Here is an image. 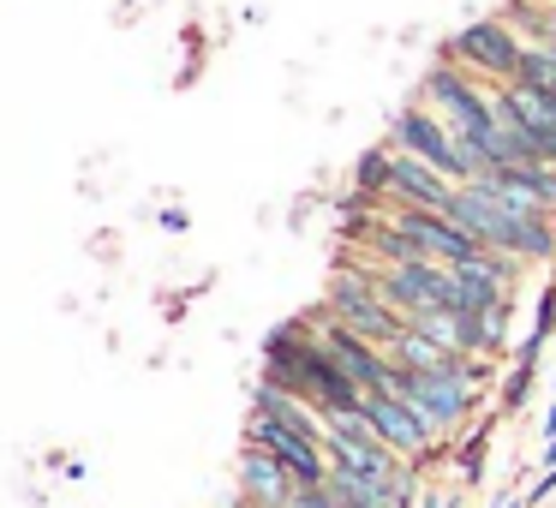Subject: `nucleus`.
Returning a JSON list of instances; mask_svg holds the SVG:
<instances>
[{
	"label": "nucleus",
	"instance_id": "obj_1",
	"mask_svg": "<svg viewBox=\"0 0 556 508\" xmlns=\"http://www.w3.org/2000/svg\"><path fill=\"white\" fill-rule=\"evenodd\" d=\"M264 383L312 401L317 412H365V389L329 359V347L317 341L312 317H288L281 329L264 335Z\"/></svg>",
	"mask_w": 556,
	"mask_h": 508
},
{
	"label": "nucleus",
	"instance_id": "obj_2",
	"mask_svg": "<svg viewBox=\"0 0 556 508\" xmlns=\"http://www.w3.org/2000/svg\"><path fill=\"white\" fill-rule=\"evenodd\" d=\"M419 102L443 114V126L460 138V150L472 156L479 174L515 168V150H508V132H503V114H496V102H491V85H479L472 73H460L455 61H437L431 73L419 78Z\"/></svg>",
	"mask_w": 556,
	"mask_h": 508
},
{
	"label": "nucleus",
	"instance_id": "obj_3",
	"mask_svg": "<svg viewBox=\"0 0 556 508\" xmlns=\"http://www.w3.org/2000/svg\"><path fill=\"white\" fill-rule=\"evenodd\" d=\"M448 216H455L484 252H508L527 269L556 264V221L551 216H515V209H503L496 198H484L479 186H460L455 204H448Z\"/></svg>",
	"mask_w": 556,
	"mask_h": 508
},
{
	"label": "nucleus",
	"instance_id": "obj_4",
	"mask_svg": "<svg viewBox=\"0 0 556 508\" xmlns=\"http://www.w3.org/2000/svg\"><path fill=\"white\" fill-rule=\"evenodd\" d=\"M389 395H401L425 424L437 431V443H460L472 419H484V389H472L467 377L455 371H407L395 365L389 371Z\"/></svg>",
	"mask_w": 556,
	"mask_h": 508
},
{
	"label": "nucleus",
	"instance_id": "obj_5",
	"mask_svg": "<svg viewBox=\"0 0 556 508\" xmlns=\"http://www.w3.org/2000/svg\"><path fill=\"white\" fill-rule=\"evenodd\" d=\"M527 49L532 42L520 37L503 13H484V18H467V25L443 42V61H455L460 73H472L479 85H515Z\"/></svg>",
	"mask_w": 556,
	"mask_h": 508
},
{
	"label": "nucleus",
	"instance_id": "obj_6",
	"mask_svg": "<svg viewBox=\"0 0 556 508\" xmlns=\"http://www.w3.org/2000/svg\"><path fill=\"white\" fill-rule=\"evenodd\" d=\"M389 150H395V156H419L425 168H437L443 180H455V186H472V180H479V168H472V156L460 150V138L448 132L443 114L425 109L419 97H413L407 109L389 114Z\"/></svg>",
	"mask_w": 556,
	"mask_h": 508
},
{
	"label": "nucleus",
	"instance_id": "obj_7",
	"mask_svg": "<svg viewBox=\"0 0 556 508\" xmlns=\"http://www.w3.org/2000/svg\"><path fill=\"white\" fill-rule=\"evenodd\" d=\"M324 312L336 317V323H348L353 335L377 341L383 353L407 335V317H401L395 305H383L371 269H336V276H329V293H324Z\"/></svg>",
	"mask_w": 556,
	"mask_h": 508
},
{
	"label": "nucleus",
	"instance_id": "obj_8",
	"mask_svg": "<svg viewBox=\"0 0 556 508\" xmlns=\"http://www.w3.org/2000/svg\"><path fill=\"white\" fill-rule=\"evenodd\" d=\"M245 443L264 448V455H276L281 467L293 472V484H300V491H317V484H329V455H324V443H317V436L288 431V424L264 419V412H245Z\"/></svg>",
	"mask_w": 556,
	"mask_h": 508
},
{
	"label": "nucleus",
	"instance_id": "obj_9",
	"mask_svg": "<svg viewBox=\"0 0 556 508\" xmlns=\"http://www.w3.org/2000/svg\"><path fill=\"white\" fill-rule=\"evenodd\" d=\"M312 329H317V341L329 347V359L341 365V371L353 377V383L365 389V395H377V389H389V371H395V359H389L377 341H365V335H353L348 323H336V317L324 312V305H312Z\"/></svg>",
	"mask_w": 556,
	"mask_h": 508
},
{
	"label": "nucleus",
	"instance_id": "obj_10",
	"mask_svg": "<svg viewBox=\"0 0 556 508\" xmlns=\"http://www.w3.org/2000/svg\"><path fill=\"white\" fill-rule=\"evenodd\" d=\"M455 192H460V186H455V180H443L437 168H425L419 156H395V186H389V209H395V204H413V209H443V216H448Z\"/></svg>",
	"mask_w": 556,
	"mask_h": 508
},
{
	"label": "nucleus",
	"instance_id": "obj_11",
	"mask_svg": "<svg viewBox=\"0 0 556 508\" xmlns=\"http://www.w3.org/2000/svg\"><path fill=\"white\" fill-rule=\"evenodd\" d=\"M233 472H240V491H245V496H257V503H269V508H288V503H293V491H300V484H293V472L281 467L276 455L252 448V443L240 448V467H233Z\"/></svg>",
	"mask_w": 556,
	"mask_h": 508
},
{
	"label": "nucleus",
	"instance_id": "obj_12",
	"mask_svg": "<svg viewBox=\"0 0 556 508\" xmlns=\"http://www.w3.org/2000/svg\"><path fill=\"white\" fill-rule=\"evenodd\" d=\"M539 353H544V341H532V335L515 341V359H508L503 383H496V419H515V412H527L532 383H539Z\"/></svg>",
	"mask_w": 556,
	"mask_h": 508
},
{
	"label": "nucleus",
	"instance_id": "obj_13",
	"mask_svg": "<svg viewBox=\"0 0 556 508\" xmlns=\"http://www.w3.org/2000/svg\"><path fill=\"white\" fill-rule=\"evenodd\" d=\"M252 412H264V419H276V424H288V431H305V436H317V443H324V412H317L312 401L288 395V389L264 383V377L252 383Z\"/></svg>",
	"mask_w": 556,
	"mask_h": 508
},
{
	"label": "nucleus",
	"instance_id": "obj_14",
	"mask_svg": "<svg viewBox=\"0 0 556 508\" xmlns=\"http://www.w3.org/2000/svg\"><path fill=\"white\" fill-rule=\"evenodd\" d=\"M491 436H496V407L484 412V419H472L467 431H460V443L448 448V467H455V484H460V491H479V484H484V460H491Z\"/></svg>",
	"mask_w": 556,
	"mask_h": 508
},
{
	"label": "nucleus",
	"instance_id": "obj_15",
	"mask_svg": "<svg viewBox=\"0 0 556 508\" xmlns=\"http://www.w3.org/2000/svg\"><path fill=\"white\" fill-rule=\"evenodd\" d=\"M353 186L371 192V198H389V186H395V150H389V144L365 150V156L353 162Z\"/></svg>",
	"mask_w": 556,
	"mask_h": 508
},
{
	"label": "nucleus",
	"instance_id": "obj_16",
	"mask_svg": "<svg viewBox=\"0 0 556 508\" xmlns=\"http://www.w3.org/2000/svg\"><path fill=\"white\" fill-rule=\"evenodd\" d=\"M527 335H532V341H544V347L556 341V281H544V288H539V312H532Z\"/></svg>",
	"mask_w": 556,
	"mask_h": 508
},
{
	"label": "nucleus",
	"instance_id": "obj_17",
	"mask_svg": "<svg viewBox=\"0 0 556 508\" xmlns=\"http://www.w3.org/2000/svg\"><path fill=\"white\" fill-rule=\"evenodd\" d=\"M288 508H341V503L324 491V484H317V491H293V503H288Z\"/></svg>",
	"mask_w": 556,
	"mask_h": 508
},
{
	"label": "nucleus",
	"instance_id": "obj_18",
	"mask_svg": "<svg viewBox=\"0 0 556 508\" xmlns=\"http://www.w3.org/2000/svg\"><path fill=\"white\" fill-rule=\"evenodd\" d=\"M162 228H168V233H186V228H192V216H186V209H162Z\"/></svg>",
	"mask_w": 556,
	"mask_h": 508
},
{
	"label": "nucleus",
	"instance_id": "obj_19",
	"mask_svg": "<svg viewBox=\"0 0 556 508\" xmlns=\"http://www.w3.org/2000/svg\"><path fill=\"white\" fill-rule=\"evenodd\" d=\"M539 436H544V443L556 436V395H551V407H544V424H539Z\"/></svg>",
	"mask_w": 556,
	"mask_h": 508
},
{
	"label": "nucleus",
	"instance_id": "obj_20",
	"mask_svg": "<svg viewBox=\"0 0 556 508\" xmlns=\"http://www.w3.org/2000/svg\"><path fill=\"white\" fill-rule=\"evenodd\" d=\"M233 508H269V503H257V496H245V491H240V496H233Z\"/></svg>",
	"mask_w": 556,
	"mask_h": 508
},
{
	"label": "nucleus",
	"instance_id": "obj_21",
	"mask_svg": "<svg viewBox=\"0 0 556 508\" xmlns=\"http://www.w3.org/2000/svg\"><path fill=\"white\" fill-rule=\"evenodd\" d=\"M496 508H527V496H496Z\"/></svg>",
	"mask_w": 556,
	"mask_h": 508
},
{
	"label": "nucleus",
	"instance_id": "obj_22",
	"mask_svg": "<svg viewBox=\"0 0 556 508\" xmlns=\"http://www.w3.org/2000/svg\"><path fill=\"white\" fill-rule=\"evenodd\" d=\"M551 18H556V0H551Z\"/></svg>",
	"mask_w": 556,
	"mask_h": 508
}]
</instances>
